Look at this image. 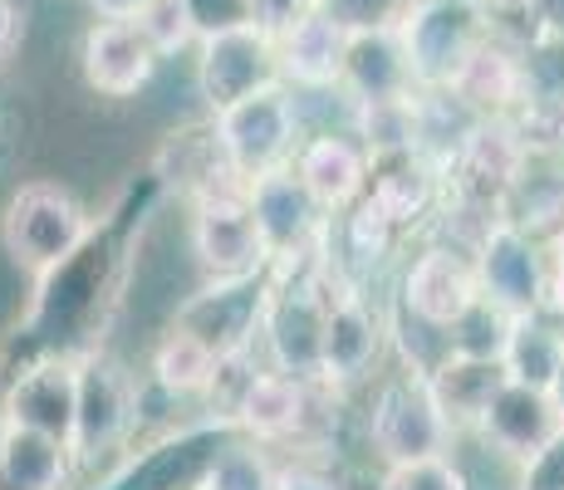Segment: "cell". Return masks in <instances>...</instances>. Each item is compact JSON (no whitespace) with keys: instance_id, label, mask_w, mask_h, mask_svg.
I'll return each mask as SVG.
<instances>
[{"instance_id":"cell-1","label":"cell","mask_w":564,"mask_h":490,"mask_svg":"<svg viewBox=\"0 0 564 490\" xmlns=\"http://www.w3.org/2000/svg\"><path fill=\"white\" fill-rule=\"evenodd\" d=\"M94 236V221L79 202L54 182H25L0 211V246L35 280L64 270Z\"/></svg>"},{"instance_id":"cell-2","label":"cell","mask_w":564,"mask_h":490,"mask_svg":"<svg viewBox=\"0 0 564 490\" xmlns=\"http://www.w3.org/2000/svg\"><path fill=\"white\" fill-rule=\"evenodd\" d=\"M212 133L221 148L226 167L236 177H256V172L285 167L295 157L300 138H305V113H300V94L285 84H265V89L236 98V104L216 108Z\"/></svg>"},{"instance_id":"cell-3","label":"cell","mask_w":564,"mask_h":490,"mask_svg":"<svg viewBox=\"0 0 564 490\" xmlns=\"http://www.w3.org/2000/svg\"><path fill=\"white\" fill-rule=\"evenodd\" d=\"M393 25L417 89H447L466 54L496 30L476 0H412Z\"/></svg>"},{"instance_id":"cell-4","label":"cell","mask_w":564,"mask_h":490,"mask_svg":"<svg viewBox=\"0 0 564 490\" xmlns=\"http://www.w3.org/2000/svg\"><path fill=\"white\" fill-rule=\"evenodd\" d=\"M457 446V432L447 427L442 407L432 402L427 378L422 373H393L383 378L368 407V451L378 466L422 461V456H447Z\"/></svg>"},{"instance_id":"cell-5","label":"cell","mask_w":564,"mask_h":490,"mask_svg":"<svg viewBox=\"0 0 564 490\" xmlns=\"http://www.w3.org/2000/svg\"><path fill=\"white\" fill-rule=\"evenodd\" d=\"M530 167H535V157L520 143L511 118H471L442 157V192L506 211V202L530 177Z\"/></svg>"},{"instance_id":"cell-6","label":"cell","mask_w":564,"mask_h":490,"mask_svg":"<svg viewBox=\"0 0 564 490\" xmlns=\"http://www.w3.org/2000/svg\"><path fill=\"white\" fill-rule=\"evenodd\" d=\"M192 255H197L206 280H251L265 275L270 250L256 231V216L246 206L241 187L231 192H212L192 202Z\"/></svg>"},{"instance_id":"cell-7","label":"cell","mask_w":564,"mask_h":490,"mask_svg":"<svg viewBox=\"0 0 564 490\" xmlns=\"http://www.w3.org/2000/svg\"><path fill=\"white\" fill-rule=\"evenodd\" d=\"M192 50H197V98L206 104V113L265 89V84H280L275 40L265 30H256L251 20L206 30Z\"/></svg>"},{"instance_id":"cell-8","label":"cell","mask_w":564,"mask_h":490,"mask_svg":"<svg viewBox=\"0 0 564 490\" xmlns=\"http://www.w3.org/2000/svg\"><path fill=\"white\" fill-rule=\"evenodd\" d=\"M388 348V319L359 294L354 280H334L329 309H324V339H319V383L324 388H354L378 373Z\"/></svg>"},{"instance_id":"cell-9","label":"cell","mask_w":564,"mask_h":490,"mask_svg":"<svg viewBox=\"0 0 564 490\" xmlns=\"http://www.w3.org/2000/svg\"><path fill=\"white\" fill-rule=\"evenodd\" d=\"M138 392L128 373L108 358H84L74 368V427H69V456L74 461H99L118 451L133 432Z\"/></svg>"},{"instance_id":"cell-10","label":"cell","mask_w":564,"mask_h":490,"mask_svg":"<svg viewBox=\"0 0 564 490\" xmlns=\"http://www.w3.org/2000/svg\"><path fill=\"white\" fill-rule=\"evenodd\" d=\"M471 270H476L481 300H491L496 309L535 314L540 304H545L550 255L520 231L511 216H501V221L471 246Z\"/></svg>"},{"instance_id":"cell-11","label":"cell","mask_w":564,"mask_h":490,"mask_svg":"<svg viewBox=\"0 0 564 490\" xmlns=\"http://www.w3.org/2000/svg\"><path fill=\"white\" fill-rule=\"evenodd\" d=\"M481 300L476 290V270L471 255L457 246H427L408 260L403 280H398V304H403V319L427 324V329L447 334L471 304Z\"/></svg>"},{"instance_id":"cell-12","label":"cell","mask_w":564,"mask_h":490,"mask_svg":"<svg viewBox=\"0 0 564 490\" xmlns=\"http://www.w3.org/2000/svg\"><path fill=\"white\" fill-rule=\"evenodd\" d=\"M241 196L256 216V231L265 241L270 260L280 255H295V250L314 246L324 231H329V216L310 202V192L300 187V177L285 167H270V172H256V177L241 182Z\"/></svg>"},{"instance_id":"cell-13","label":"cell","mask_w":564,"mask_h":490,"mask_svg":"<svg viewBox=\"0 0 564 490\" xmlns=\"http://www.w3.org/2000/svg\"><path fill=\"white\" fill-rule=\"evenodd\" d=\"M84 64V84L104 98H138L153 84L162 54L153 50V40L143 35L138 20H94L89 35L79 50Z\"/></svg>"},{"instance_id":"cell-14","label":"cell","mask_w":564,"mask_h":490,"mask_svg":"<svg viewBox=\"0 0 564 490\" xmlns=\"http://www.w3.org/2000/svg\"><path fill=\"white\" fill-rule=\"evenodd\" d=\"M368 152L354 133H334V128H324V133H305L295 148V157H290V172L300 177V187L310 192V202L319 206L324 216H339L349 211L354 202L368 192Z\"/></svg>"},{"instance_id":"cell-15","label":"cell","mask_w":564,"mask_h":490,"mask_svg":"<svg viewBox=\"0 0 564 490\" xmlns=\"http://www.w3.org/2000/svg\"><path fill=\"white\" fill-rule=\"evenodd\" d=\"M452 104L471 118H506L516 113V104L525 98V74H520V50L506 30H491L471 54L462 59V69L447 79Z\"/></svg>"},{"instance_id":"cell-16","label":"cell","mask_w":564,"mask_h":490,"mask_svg":"<svg viewBox=\"0 0 564 490\" xmlns=\"http://www.w3.org/2000/svg\"><path fill=\"white\" fill-rule=\"evenodd\" d=\"M344 50H349V25L334 20L329 10L300 15L285 35H275V64L280 84L295 94H329L339 89Z\"/></svg>"},{"instance_id":"cell-17","label":"cell","mask_w":564,"mask_h":490,"mask_svg":"<svg viewBox=\"0 0 564 490\" xmlns=\"http://www.w3.org/2000/svg\"><path fill=\"white\" fill-rule=\"evenodd\" d=\"M314 388L319 383H300V378L280 373V368H270V363L256 368L251 383L241 392V402H236V412H231V427L260 446H280V442L305 437Z\"/></svg>"},{"instance_id":"cell-18","label":"cell","mask_w":564,"mask_h":490,"mask_svg":"<svg viewBox=\"0 0 564 490\" xmlns=\"http://www.w3.org/2000/svg\"><path fill=\"white\" fill-rule=\"evenodd\" d=\"M564 427L555 402H550L545 388H530V383H516L506 378L496 388V398L486 402L481 422H476V437H481L491 451H501L506 461H525L530 451H540L555 432Z\"/></svg>"},{"instance_id":"cell-19","label":"cell","mask_w":564,"mask_h":490,"mask_svg":"<svg viewBox=\"0 0 564 490\" xmlns=\"http://www.w3.org/2000/svg\"><path fill=\"white\" fill-rule=\"evenodd\" d=\"M408 54L398 40V25H364L349 30V50H344L339 69V94L349 104H378V98H403L412 94Z\"/></svg>"},{"instance_id":"cell-20","label":"cell","mask_w":564,"mask_h":490,"mask_svg":"<svg viewBox=\"0 0 564 490\" xmlns=\"http://www.w3.org/2000/svg\"><path fill=\"white\" fill-rule=\"evenodd\" d=\"M368 202L398 226L412 231L422 226L442 202V172L437 162H427L422 152H398V157H378L368 167Z\"/></svg>"},{"instance_id":"cell-21","label":"cell","mask_w":564,"mask_h":490,"mask_svg":"<svg viewBox=\"0 0 564 490\" xmlns=\"http://www.w3.org/2000/svg\"><path fill=\"white\" fill-rule=\"evenodd\" d=\"M422 378H427V392H432V402L442 407L447 427L462 437V432H476L486 402H491L496 388L506 383V368H501V358L452 353V348H447V353H442Z\"/></svg>"},{"instance_id":"cell-22","label":"cell","mask_w":564,"mask_h":490,"mask_svg":"<svg viewBox=\"0 0 564 490\" xmlns=\"http://www.w3.org/2000/svg\"><path fill=\"white\" fill-rule=\"evenodd\" d=\"M74 368L64 358H45V363L25 368L15 383L6 388V422L20 427L50 432L69 446V427H74Z\"/></svg>"},{"instance_id":"cell-23","label":"cell","mask_w":564,"mask_h":490,"mask_svg":"<svg viewBox=\"0 0 564 490\" xmlns=\"http://www.w3.org/2000/svg\"><path fill=\"white\" fill-rule=\"evenodd\" d=\"M74 471L69 446L50 432L0 422V486L6 490H64Z\"/></svg>"},{"instance_id":"cell-24","label":"cell","mask_w":564,"mask_h":490,"mask_svg":"<svg viewBox=\"0 0 564 490\" xmlns=\"http://www.w3.org/2000/svg\"><path fill=\"white\" fill-rule=\"evenodd\" d=\"M349 133L364 143L368 162L422 148V89L378 104H349Z\"/></svg>"},{"instance_id":"cell-25","label":"cell","mask_w":564,"mask_h":490,"mask_svg":"<svg viewBox=\"0 0 564 490\" xmlns=\"http://www.w3.org/2000/svg\"><path fill=\"white\" fill-rule=\"evenodd\" d=\"M560 358H564V324L555 319V314H545V309L516 314L511 334H506V348H501L506 378L530 383V388H550Z\"/></svg>"},{"instance_id":"cell-26","label":"cell","mask_w":564,"mask_h":490,"mask_svg":"<svg viewBox=\"0 0 564 490\" xmlns=\"http://www.w3.org/2000/svg\"><path fill=\"white\" fill-rule=\"evenodd\" d=\"M216 373V348L197 339L192 329L172 324L167 334L153 348V383L167 392V398H202V388L212 383Z\"/></svg>"},{"instance_id":"cell-27","label":"cell","mask_w":564,"mask_h":490,"mask_svg":"<svg viewBox=\"0 0 564 490\" xmlns=\"http://www.w3.org/2000/svg\"><path fill=\"white\" fill-rule=\"evenodd\" d=\"M275 471L280 466L270 456V446L241 437V442H226L221 451H212V461L202 466L192 490H275Z\"/></svg>"},{"instance_id":"cell-28","label":"cell","mask_w":564,"mask_h":490,"mask_svg":"<svg viewBox=\"0 0 564 490\" xmlns=\"http://www.w3.org/2000/svg\"><path fill=\"white\" fill-rule=\"evenodd\" d=\"M511 319L516 314L496 309L491 300H476L471 309L462 314L457 324H452L442 339H447L452 353H476V358H501L506 348V334H511Z\"/></svg>"},{"instance_id":"cell-29","label":"cell","mask_w":564,"mask_h":490,"mask_svg":"<svg viewBox=\"0 0 564 490\" xmlns=\"http://www.w3.org/2000/svg\"><path fill=\"white\" fill-rule=\"evenodd\" d=\"M373 490H471V476L462 471L457 456H422V461L383 466Z\"/></svg>"},{"instance_id":"cell-30","label":"cell","mask_w":564,"mask_h":490,"mask_svg":"<svg viewBox=\"0 0 564 490\" xmlns=\"http://www.w3.org/2000/svg\"><path fill=\"white\" fill-rule=\"evenodd\" d=\"M133 20L143 25V35L153 40V50L162 59H177V54H187L197 45V25H192L187 0H148Z\"/></svg>"},{"instance_id":"cell-31","label":"cell","mask_w":564,"mask_h":490,"mask_svg":"<svg viewBox=\"0 0 564 490\" xmlns=\"http://www.w3.org/2000/svg\"><path fill=\"white\" fill-rule=\"evenodd\" d=\"M516 490H564V427L540 451L516 461Z\"/></svg>"},{"instance_id":"cell-32","label":"cell","mask_w":564,"mask_h":490,"mask_svg":"<svg viewBox=\"0 0 564 490\" xmlns=\"http://www.w3.org/2000/svg\"><path fill=\"white\" fill-rule=\"evenodd\" d=\"M412 0H319V10H329L334 20H344L349 30L364 25H393Z\"/></svg>"},{"instance_id":"cell-33","label":"cell","mask_w":564,"mask_h":490,"mask_svg":"<svg viewBox=\"0 0 564 490\" xmlns=\"http://www.w3.org/2000/svg\"><path fill=\"white\" fill-rule=\"evenodd\" d=\"M310 10H319V0H246V20H251L256 30H265L270 40L285 35L300 15H310Z\"/></svg>"},{"instance_id":"cell-34","label":"cell","mask_w":564,"mask_h":490,"mask_svg":"<svg viewBox=\"0 0 564 490\" xmlns=\"http://www.w3.org/2000/svg\"><path fill=\"white\" fill-rule=\"evenodd\" d=\"M275 490H349V481L319 461H290L275 471Z\"/></svg>"},{"instance_id":"cell-35","label":"cell","mask_w":564,"mask_h":490,"mask_svg":"<svg viewBox=\"0 0 564 490\" xmlns=\"http://www.w3.org/2000/svg\"><path fill=\"white\" fill-rule=\"evenodd\" d=\"M187 10H192V25H197V40L206 30L241 25L246 20V0H187Z\"/></svg>"},{"instance_id":"cell-36","label":"cell","mask_w":564,"mask_h":490,"mask_svg":"<svg viewBox=\"0 0 564 490\" xmlns=\"http://www.w3.org/2000/svg\"><path fill=\"white\" fill-rule=\"evenodd\" d=\"M481 10L491 15L496 30H511V25L530 30L540 20V0H481ZM525 30H520V35H525Z\"/></svg>"},{"instance_id":"cell-37","label":"cell","mask_w":564,"mask_h":490,"mask_svg":"<svg viewBox=\"0 0 564 490\" xmlns=\"http://www.w3.org/2000/svg\"><path fill=\"white\" fill-rule=\"evenodd\" d=\"M20 40H25V10L20 0H0V64L20 50Z\"/></svg>"},{"instance_id":"cell-38","label":"cell","mask_w":564,"mask_h":490,"mask_svg":"<svg viewBox=\"0 0 564 490\" xmlns=\"http://www.w3.org/2000/svg\"><path fill=\"white\" fill-rule=\"evenodd\" d=\"M545 314H555V319L564 324V255L550 260V280H545V304H540Z\"/></svg>"},{"instance_id":"cell-39","label":"cell","mask_w":564,"mask_h":490,"mask_svg":"<svg viewBox=\"0 0 564 490\" xmlns=\"http://www.w3.org/2000/svg\"><path fill=\"white\" fill-rule=\"evenodd\" d=\"M143 6H148V0H89V10L99 20H133Z\"/></svg>"},{"instance_id":"cell-40","label":"cell","mask_w":564,"mask_h":490,"mask_svg":"<svg viewBox=\"0 0 564 490\" xmlns=\"http://www.w3.org/2000/svg\"><path fill=\"white\" fill-rule=\"evenodd\" d=\"M550 402H555V412H560V422H564V358H560V368H555V378H550Z\"/></svg>"},{"instance_id":"cell-41","label":"cell","mask_w":564,"mask_h":490,"mask_svg":"<svg viewBox=\"0 0 564 490\" xmlns=\"http://www.w3.org/2000/svg\"><path fill=\"white\" fill-rule=\"evenodd\" d=\"M476 6H481V0H476Z\"/></svg>"}]
</instances>
